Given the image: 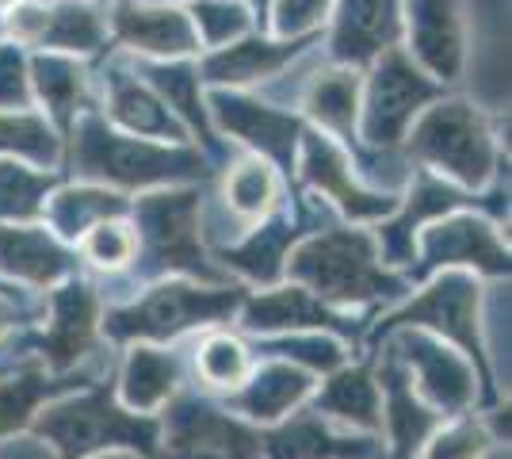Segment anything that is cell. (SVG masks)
I'll return each instance as SVG.
<instances>
[{"label":"cell","instance_id":"cell-23","mask_svg":"<svg viewBox=\"0 0 512 459\" xmlns=\"http://www.w3.org/2000/svg\"><path fill=\"white\" fill-rule=\"evenodd\" d=\"M310 391H314V379L299 364H264L245 375L241 387H234L230 406L256 425H276L291 410H299Z\"/></svg>","mask_w":512,"mask_h":459},{"label":"cell","instance_id":"cell-47","mask_svg":"<svg viewBox=\"0 0 512 459\" xmlns=\"http://www.w3.org/2000/svg\"><path fill=\"white\" fill-rule=\"evenodd\" d=\"M0 295H12V291H8V287H4V284H0Z\"/></svg>","mask_w":512,"mask_h":459},{"label":"cell","instance_id":"cell-28","mask_svg":"<svg viewBox=\"0 0 512 459\" xmlns=\"http://www.w3.org/2000/svg\"><path fill=\"white\" fill-rule=\"evenodd\" d=\"M455 207H463V196H459L451 184H444V180H432L428 173H421L406 203L398 199V207H394L398 219L379 234L383 257L390 264L409 261V257H413V234H417V226L425 219H436V215H448Z\"/></svg>","mask_w":512,"mask_h":459},{"label":"cell","instance_id":"cell-39","mask_svg":"<svg viewBox=\"0 0 512 459\" xmlns=\"http://www.w3.org/2000/svg\"><path fill=\"white\" fill-rule=\"evenodd\" d=\"M195 372H199V379L207 387L234 391V387H241V379L253 372V360H249V349L237 337H230V333H211L195 349Z\"/></svg>","mask_w":512,"mask_h":459},{"label":"cell","instance_id":"cell-29","mask_svg":"<svg viewBox=\"0 0 512 459\" xmlns=\"http://www.w3.org/2000/svg\"><path fill=\"white\" fill-rule=\"evenodd\" d=\"M318 414L344 421L352 429L379 433L383 429V394L367 368H344L318 391Z\"/></svg>","mask_w":512,"mask_h":459},{"label":"cell","instance_id":"cell-36","mask_svg":"<svg viewBox=\"0 0 512 459\" xmlns=\"http://www.w3.org/2000/svg\"><path fill=\"white\" fill-rule=\"evenodd\" d=\"M0 153L27 157L35 169H50L62 157V138L54 131V123H46L31 108L0 111Z\"/></svg>","mask_w":512,"mask_h":459},{"label":"cell","instance_id":"cell-32","mask_svg":"<svg viewBox=\"0 0 512 459\" xmlns=\"http://www.w3.org/2000/svg\"><path fill=\"white\" fill-rule=\"evenodd\" d=\"M299 222L287 219V215H279L272 219L268 226H256V234L234 245V249H226L222 257L230 268L237 272H245L249 280L256 284H276L279 272H283V264H287V249L299 241Z\"/></svg>","mask_w":512,"mask_h":459},{"label":"cell","instance_id":"cell-17","mask_svg":"<svg viewBox=\"0 0 512 459\" xmlns=\"http://www.w3.org/2000/svg\"><path fill=\"white\" fill-rule=\"evenodd\" d=\"M299 150H302V176L318 192H325V196L333 199L344 215H352V219H379V215L386 219V215H394L398 199L360 188V180L352 176V165H348L344 150L337 146V138L318 131H302Z\"/></svg>","mask_w":512,"mask_h":459},{"label":"cell","instance_id":"cell-26","mask_svg":"<svg viewBox=\"0 0 512 459\" xmlns=\"http://www.w3.org/2000/svg\"><path fill=\"white\" fill-rule=\"evenodd\" d=\"M184 379L180 360L153 345H134L119 375V402L134 414H157Z\"/></svg>","mask_w":512,"mask_h":459},{"label":"cell","instance_id":"cell-21","mask_svg":"<svg viewBox=\"0 0 512 459\" xmlns=\"http://www.w3.org/2000/svg\"><path fill=\"white\" fill-rule=\"evenodd\" d=\"M100 322V299L85 280H69L62 291L50 295V329L43 337V360L62 372L77 356H85L88 341Z\"/></svg>","mask_w":512,"mask_h":459},{"label":"cell","instance_id":"cell-43","mask_svg":"<svg viewBox=\"0 0 512 459\" xmlns=\"http://www.w3.org/2000/svg\"><path fill=\"white\" fill-rule=\"evenodd\" d=\"M31 100V73L20 43H0V111H23Z\"/></svg>","mask_w":512,"mask_h":459},{"label":"cell","instance_id":"cell-44","mask_svg":"<svg viewBox=\"0 0 512 459\" xmlns=\"http://www.w3.org/2000/svg\"><path fill=\"white\" fill-rule=\"evenodd\" d=\"M272 349L283 352V356H295V360H306L310 368H321V372H333L341 368L344 352L337 341H325V337H283V341H272Z\"/></svg>","mask_w":512,"mask_h":459},{"label":"cell","instance_id":"cell-6","mask_svg":"<svg viewBox=\"0 0 512 459\" xmlns=\"http://www.w3.org/2000/svg\"><path fill=\"white\" fill-rule=\"evenodd\" d=\"M245 299L241 287H192V284H157L138 303L123 306L104 318L107 337L115 341H172L195 326H211L230 318Z\"/></svg>","mask_w":512,"mask_h":459},{"label":"cell","instance_id":"cell-38","mask_svg":"<svg viewBox=\"0 0 512 459\" xmlns=\"http://www.w3.org/2000/svg\"><path fill=\"white\" fill-rule=\"evenodd\" d=\"M199 50H218L253 31L256 12L245 0H192L188 8Z\"/></svg>","mask_w":512,"mask_h":459},{"label":"cell","instance_id":"cell-7","mask_svg":"<svg viewBox=\"0 0 512 459\" xmlns=\"http://www.w3.org/2000/svg\"><path fill=\"white\" fill-rule=\"evenodd\" d=\"M134 234L142 241V272H188L218 284L222 272L207 264L199 245V196L195 192H157L134 203Z\"/></svg>","mask_w":512,"mask_h":459},{"label":"cell","instance_id":"cell-4","mask_svg":"<svg viewBox=\"0 0 512 459\" xmlns=\"http://www.w3.org/2000/svg\"><path fill=\"white\" fill-rule=\"evenodd\" d=\"M409 153L425 165V173H440L482 188L497 169V142H493L490 119L467 100H440L425 108L409 123Z\"/></svg>","mask_w":512,"mask_h":459},{"label":"cell","instance_id":"cell-35","mask_svg":"<svg viewBox=\"0 0 512 459\" xmlns=\"http://www.w3.org/2000/svg\"><path fill=\"white\" fill-rule=\"evenodd\" d=\"M69 387H73L69 375L54 379V375H46V372H23V375H16V379H4V383H0V440L27 429V425L35 421V410H39L43 402L62 398Z\"/></svg>","mask_w":512,"mask_h":459},{"label":"cell","instance_id":"cell-10","mask_svg":"<svg viewBox=\"0 0 512 459\" xmlns=\"http://www.w3.org/2000/svg\"><path fill=\"white\" fill-rule=\"evenodd\" d=\"M394 352L402 360V368L409 372V383H417L413 391L425 398L432 410L444 414H463L474 402V368L448 349L440 337H432L417 326H402V333L394 337Z\"/></svg>","mask_w":512,"mask_h":459},{"label":"cell","instance_id":"cell-3","mask_svg":"<svg viewBox=\"0 0 512 459\" xmlns=\"http://www.w3.org/2000/svg\"><path fill=\"white\" fill-rule=\"evenodd\" d=\"M283 268L321 303H367L402 295V284L379 264L375 241L360 230H329L302 241Z\"/></svg>","mask_w":512,"mask_h":459},{"label":"cell","instance_id":"cell-37","mask_svg":"<svg viewBox=\"0 0 512 459\" xmlns=\"http://www.w3.org/2000/svg\"><path fill=\"white\" fill-rule=\"evenodd\" d=\"M54 176L20 165L16 157H0V219H35L43 215Z\"/></svg>","mask_w":512,"mask_h":459},{"label":"cell","instance_id":"cell-20","mask_svg":"<svg viewBox=\"0 0 512 459\" xmlns=\"http://www.w3.org/2000/svg\"><path fill=\"white\" fill-rule=\"evenodd\" d=\"M73 268H77V257L54 234H46L39 226L0 222V272L4 276L31 287H50L58 280H69Z\"/></svg>","mask_w":512,"mask_h":459},{"label":"cell","instance_id":"cell-5","mask_svg":"<svg viewBox=\"0 0 512 459\" xmlns=\"http://www.w3.org/2000/svg\"><path fill=\"white\" fill-rule=\"evenodd\" d=\"M478 306H482V291L474 284V276L448 268L421 299L406 303L398 314H390L379 326V337H386V333H394V329L402 326H417L436 333V337H444L451 345H459V352L478 368V383H482L486 398H493L490 356H486V341H482V314H478Z\"/></svg>","mask_w":512,"mask_h":459},{"label":"cell","instance_id":"cell-33","mask_svg":"<svg viewBox=\"0 0 512 459\" xmlns=\"http://www.w3.org/2000/svg\"><path fill=\"white\" fill-rule=\"evenodd\" d=\"M222 199H226V207L234 211L237 219H245V222L264 219L279 199L276 165H272L268 157H260V153L245 157V161H237L234 169L226 173Z\"/></svg>","mask_w":512,"mask_h":459},{"label":"cell","instance_id":"cell-14","mask_svg":"<svg viewBox=\"0 0 512 459\" xmlns=\"http://www.w3.org/2000/svg\"><path fill=\"white\" fill-rule=\"evenodd\" d=\"M478 268L486 276H509V249L493 234L490 222L474 215H448L421 234V264L413 276H428L436 268Z\"/></svg>","mask_w":512,"mask_h":459},{"label":"cell","instance_id":"cell-40","mask_svg":"<svg viewBox=\"0 0 512 459\" xmlns=\"http://www.w3.org/2000/svg\"><path fill=\"white\" fill-rule=\"evenodd\" d=\"M81 249H85V257L96 268L115 272V268H123L127 261H134L138 234H134L130 222H123V215H111V219H100L96 226H88L85 234H81Z\"/></svg>","mask_w":512,"mask_h":459},{"label":"cell","instance_id":"cell-15","mask_svg":"<svg viewBox=\"0 0 512 459\" xmlns=\"http://www.w3.org/2000/svg\"><path fill=\"white\" fill-rule=\"evenodd\" d=\"M211 111L214 119L222 123V131L241 138L245 146H253L260 157L276 161L279 169L295 165V153H299L302 138V123L295 115L268 108V104H256L253 96L226 92V88L211 92Z\"/></svg>","mask_w":512,"mask_h":459},{"label":"cell","instance_id":"cell-13","mask_svg":"<svg viewBox=\"0 0 512 459\" xmlns=\"http://www.w3.org/2000/svg\"><path fill=\"white\" fill-rule=\"evenodd\" d=\"M107 23L127 50L153 58V62L188 58L199 50L192 16L165 0H115V8L107 12Z\"/></svg>","mask_w":512,"mask_h":459},{"label":"cell","instance_id":"cell-16","mask_svg":"<svg viewBox=\"0 0 512 459\" xmlns=\"http://www.w3.org/2000/svg\"><path fill=\"white\" fill-rule=\"evenodd\" d=\"M402 35V0H333L329 54L337 66H367Z\"/></svg>","mask_w":512,"mask_h":459},{"label":"cell","instance_id":"cell-45","mask_svg":"<svg viewBox=\"0 0 512 459\" xmlns=\"http://www.w3.org/2000/svg\"><path fill=\"white\" fill-rule=\"evenodd\" d=\"M8 299H12V295H0V337L16 326V318H20V314H16V306L8 303Z\"/></svg>","mask_w":512,"mask_h":459},{"label":"cell","instance_id":"cell-24","mask_svg":"<svg viewBox=\"0 0 512 459\" xmlns=\"http://www.w3.org/2000/svg\"><path fill=\"white\" fill-rule=\"evenodd\" d=\"M241 326L256 329V333H302V329H344L337 310H329V303H321L314 291L306 287H279L256 299H241Z\"/></svg>","mask_w":512,"mask_h":459},{"label":"cell","instance_id":"cell-8","mask_svg":"<svg viewBox=\"0 0 512 459\" xmlns=\"http://www.w3.org/2000/svg\"><path fill=\"white\" fill-rule=\"evenodd\" d=\"M440 81H432L398 46L375 58V69L360 88V127L371 146H394L406 138L409 123L436 100Z\"/></svg>","mask_w":512,"mask_h":459},{"label":"cell","instance_id":"cell-22","mask_svg":"<svg viewBox=\"0 0 512 459\" xmlns=\"http://www.w3.org/2000/svg\"><path fill=\"white\" fill-rule=\"evenodd\" d=\"M107 111L127 134L153 138V142H184L188 127L169 111V104L153 92L142 77L111 66L107 73Z\"/></svg>","mask_w":512,"mask_h":459},{"label":"cell","instance_id":"cell-12","mask_svg":"<svg viewBox=\"0 0 512 459\" xmlns=\"http://www.w3.org/2000/svg\"><path fill=\"white\" fill-rule=\"evenodd\" d=\"M260 437L237 417L199 398H180L169 414V459H260Z\"/></svg>","mask_w":512,"mask_h":459},{"label":"cell","instance_id":"cell-11","mask_svg":"<svg viewBox=\"0 0 512 459\" xmlns=\"http://www.w3.org/2000/svg\"><path fill=\"white\" fill-rule=\"evenodd\" d=\"M402 31L413 62L432 81H459L467 62L463 0H402Z\"/></svg>","mask_w":512,"mask_h":459},{"label":"cell","instance_id":"cell-19","mask_svg":"<svg viewBox=\"0 0 512 459\" xmlns=\"http://www.w3.org/2000/svg\"><path fill=\"white\" fill-rule=\"evenodd\" d=\"M260 448L268 459H371L375 456V440L337 433L329 425V417L291 410L276 421V429L268 437H260Z\"/></svg>","mask_w":512,"mask_h":459},{"label":"cell","instance_id":"cell-9","mask_svg":"<svg viewBox=\"0 0 512 459\" xmlns=\"http://www.w3.org/2000/svg\"><path fill=\"white\" fill-rule=\"evenodd\" d=\"M12 43L43 46L54 54H100L111 35L100 0H20L4 12Z\"/></svg>","mask_w":512,"mask_h":459},{"label":"cell","instance_id":"cell-48","mask_svg":"<svg viewBox=\"0 0 512 459\" xmlns=\"http://www.w3.org/2000/svg\"><path fill=\"white\" fill-rule=\"evenodd\" d=\"M107 459H134V456H107Z\"/></svg>","mask_w":512,"mask_h":459},{"label":"cell","instance_id":"cell-46","mask_svg":"<svg viewBox=\"0 0 512 459\" xmlns=\"http://www.w3.org/2000/svg\"><path fill=\"white\" fill-rule=\"evenodd\" d=\"M16 4H20V0H0V16H4L8 8H16Z\"/></svg>","mask_w":512,"mask_h":459},{"label":"cell","instance_id":"cell-18","mask_svg":"<svg viewBox=\"0 0 512 459\" xmlns=\"http://www.w3.org/2000/svg\"><path fill=\"white\" fill-rule=\"evenodd\" d=\"M310 46V39H279V35H241L234 43L207 50L203 66L199 69V81H211V85H256V81H268L276 77L283 66H291L302 50Z\"/></svg>","mask_w":512,"mask_h":459},{"label":"cell","instance_id":"cell-34","mask_svg":"<svg viewBox=\"0 0 512 459\" xmlns=\"http://www.w3.org/2000/svg\"><path fill=\"white\" fill-rule=\"evenodd\" d=\"M127 211V199L107 192V188H65L54 199H46L43 207L54 234H62V238H81L88 226L111 219V215H127Z\"/></svg>","mask_w":512,"mask_h":459},{"label":"cell","instance_id":"cell-25","mask_svg":"<svg viewBox=\"0 0 512 459\" xmlns=\"http://www.w3.org/2000/svg\"><path fill=\"white\" fill-rule=\"evenodd\" d=\"M383 421L390 429V440H394V459H413L421 452V444L432 437L440 414L428 406L421 394L413 391L409 383V372L402 368V360L390 352L383 368Z\"/></svg>","mask_w":512,"mask_h":459},{"label":"cell","instance_id":"cell-1","mask_svg":"<svg viewBox=\"0 0 512 459\" xmlns=\"http://www.w3.org/2000/svg\"><path fill=\"white\" fill-rule=\"evenodd\" d=\"M73 165L77 173L115 188H157L176 180H203L207 165L203 157L184 150L180 142H153L138 134L107 131L104 119L85 115L73 123Z\"/></svg>","mask_w":512,"mask_h":459},{"label":"cell","instance_id":"cell-41","mask_svg":"<svg viewBox=\"0 0 512 459\" xmlns=\"http://www.w3.org/2000/svg\"><path fill=\"white\" fill-rule=\"evenodd\" d=\"M264 12H272V20H268L272 35H279V39H310L321 23L329 20L333 0H268Z\"/></svg>","mask_w":512,"mask_h":459},{"label":"cell","instance_id":"cell-2","mask_svg":"<svg viewBox=\"0 0 512 459\" xmlns=\"http://www.w3.org/2000/svg\"><path fill=\"white\" fill-rule=\"evenodd\" d=\"M35 433L58 448L62 459H88L111 448H138L142 456H157L161 429L150 414L127 410L111 391H88L81 398L54 402L35 417Z\"/></svg>","mask_w":512,"mask_h":459},{"label":"cell","instance_id":"cell-31","mask_svg":"<svg viewBox=\"0 0 512 459\" xmlns=\"http://www.w3.org/2000/svg\"><path fill=\"white\" fill-rule=\"evenodd\" d=\"M138 77L169 104V111L192 127L195 134H203V142H214L211 127H207V108H203V96H199V69L184 58H169V62H142L138 66Z\"/></svg>","mask_w":512,"mask_h":459},{"label":"cell","instance_id":"cell-49","mask_svg":"<svg viewBox=\"0 0 512 459\" xmlns=\"http://www.w3.org/2000/svg\"><path fill=\"white\" fill-rule=\"evenodd\" d=\"M165 4H176V0H165Z\"/></svg>","mask_w":512,"mask_h":459},{"label":"cell","instance_id":"cell-42","mask_svg":"<svg viewBox=\"0 0 512 459\" xmlns=\"http://www.w3.org/2000/svg\"><path fill=\"white\" fill-rule=\"evenodd\" d=\"M490 444L493 433L482 421H455L444 433H436L428 444H421L425 448L421 459H482L490 452Z\"/></svg>","mask_w":512,"mask_h":459},{"label":"cell","instance_id":"cell-27","mask_svg":"<svg viewBox=\"0 0 512 459\" xmlns=\"http://www.w3.org/2000/svg\"><path fill=\"white\" fill-rule=\"evenodd\" d=\"M31 73V96L43 100V108L50 111L54 127L73 131L77 123V111L85 108V92H88V73L85 66L73 58V54H54L43 50L27 62Z\"/></svg>","mask_w":512,"mask_h":459},{"label":"cell","instance_id":"cell-30","mask_svg":"<svg viewBox=\"0 0 512 459\" xmlns=\"http://www.w3.org/2000/svg\"><path fill=\"white\" fill-rule=\"evenodd\" d=\"M302 104L310 111V119L329 131V138H348L352 127L360 123V77L352 66H337L318 73L310 85Z\"/></svg>","mask_w":512,"mask_h":459}]
</instances>
